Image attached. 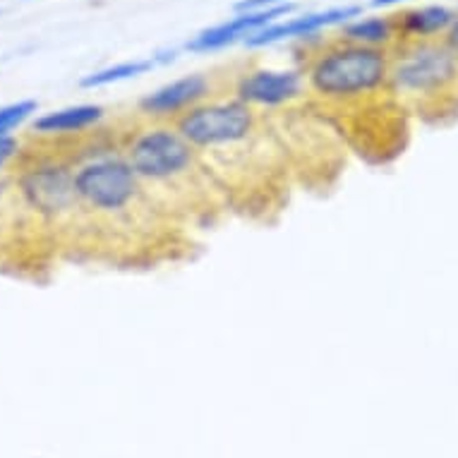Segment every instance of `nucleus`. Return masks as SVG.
I'll use <instances>...</instances> for the list:
<instances>
[{
    "label": "nucleus",
    "mask_w": 458,
    "mask_h": 458,
    "mask_svg": "<svg viewBox=\"0 0 458 458\" xmlns=\"http://www.w3.org/2000/svg\"><path fill=\"white\" fill-rule=\"evenodd\" d=\"M295 5L293 3H285V5H274V8H262V10H248V13H238L231 20H225L221 24H214L209 30L199 31L197 37L188 41V51L192 53H209L225 48V46H233L235 41H245L252 37L255 31L269 27V24L285 20L288 15H293Z\"/></svg>",
    "instance_id": "0eeeda50"
},
{
    "label": "nucleus",
    "mask_w": 458,
    "mask_h": 458,
    "mask_svg": "<svg viewBox=\"0 0 458 458\" xmlns=\"http://www.w3.org/2000/svg\"><path fill=\"white\" fill-rule=\"evenodd\" d=\"M106 118L104 106L97 104H77L61 108V111H51L46 115H38L37 121L31 123V130L37 135L55 137V135H80L87 130L97 128L98 123Z\"/></svg>",
    "instance_id": "9d476101"
},
{
    "label": "nucleus",
    "mask_w": 458,
    "mask_h": 458,
    "mask_svg": "<svg viewBox=\"0 0 458 458\" xmlns=\"http://www.w3.org/2000/svg\"><path fill=\"white\" fill-rule=\"evenodd\" d=\"M308 84V101L344 135L372 115L396 106L391 94V53L348 44L344 38H319L298 65Z\"/></svg>",
    "instance_id": "f03ea898"
},
{
    "label": "nucleus",
    "mask_w": 458,
    "mask_h": 458,
    "mask_svg": "<svg viewBox=\"0 0 458 458\" xmlns=\"http://www.w3.org/2000/svg\"><path fill=\"white\" fill-rule=\"evenodd\" d=\"M401 3H408V0H369L372 8H391V5H401Z\"/></svg>",
    "instance_id": "f3484780"
},
{
    "label": "nucleus",
    "mask_w": 458,
    "mask_h": 458,
    "mask_svg": "<svg viewBox=\"0 0 458 458\" xmlns=\"http://www.w3.org/2000/svg\"><path fill=\"white\" fill-rule=\"evenodd\" d=\"M389 53V87L403 111L435 125L456 118L458 58L444 38L398 41Z\"/></svg>",
    "instance_id": "7ed1b4c3"
},
{
    "label": "nucleus",
    "mask_w": 458,
    "mask_h": 458,
    "mask_svg": "<svg viewBox=\"0 0 458 458\" xmlns=\"http://www.w3.org/2000/svg\"><path fill=\"white\" fill-rule=\"evenodd\" d=\"M396 20L398 41H428V38H444L446 31L458 20V13L444 5H422V8H406L391 13Z\"/></svg>",
    "instance_id": "1a4fd4ad"
},
{
    "label": "nucleus",
    "mask_w": 458,
    "mask_h": 458,
    "mask_svg": "<svg viewBox=\"0 0 458 458\" xmlns=\"http://www.w3.org/2000/svg\"><path fill=\"white\" fill-rule=\"evenodd\" d=\"M5 195V185H3V182H0V197Z\"/></svg>",
    "instance_id": "a211bd4d"
},
{
    "label": "nucleus",
    "mask_w": 458,
    "mask_h": 458,
    "mask_svg": "<svg viewBox=\"0 0 458 458\" xmlns=\"http://www.w3.org/2000/svg\"><path fill=\"white\" fill-rule=\"evenodd\" d=\"M38 108V104L34 98H22V101H15V104L0 106V137L10 135L17 125H22L30 115H34Z\"/></svg>",
    "instance_id": "ddd939ff"
},
{
    "label": "nucleus",
    "mask_w": 458,
    "mask_h": 458,
    "mask_svg": "<svg viewBox=\"0 0 458 458\" xmlns=\"http://www.w3.org/2000/svg\"><path fill=\"white\" fill-rule=\"evenodd\" d=\"M288 0H241L235 5V13H248V10H262V8H274V5H285Z\"/></svg>",
    "instance_id": "2eb2a0df"
},
{
    "label": "nucleus",
    "mask_w": 458,
    "mask_h": 458,
    "mask_svg": "<svg viewBox=\"0 0 458 458\" xmlns=\"http://www.w3.org/2000/svg\"><path fill=\"white\" fill-rule=\"evenodd\" d=\"M360 15L362 5H341V8H327L298 17H285V20H278V22L255 31L252 37L245 38V46L248 48H264V46L288 41V38H312L319 31L336 27V24L341 27V24L351 22Z\"/></svg>",
    "instance_id": "6e6552de"
},
{
    "label": "nucleus",
    "mask_w": 458,
    "mask_h": 458,
    "mask_svg": "<svg viewBox=\"0 0 458 458\" xmlns=\"http://www.w3.org/2000/svg\"><path fill=\"white\" fill-rule=\"evenodd\" d=\"M132 121L121 149L154 204L182 228L216 224L228 202L192 144L174 123Z\"/></svg>",
    "instance_id": "f257e3e1"
},
{
    "label": "nucleus",
    "mask_w": 458,
    "mask_h": 458,
    "mask_svg": "<svg viewBox=\"0 0 458 458\" xmlns=\"http://www.w3.org/2000/svg\"><path fill=\"white\" fill-rule=\"evenodd\" d=\"M17 154H20V142H17V137L13 135L0 137V171H3V168H5V165H8Z\"/></svg>",
    "instance_id": "4468645a"
},
{
    "label": "nucleus",
    "mask_w": 458,
    "mask_h": 458,
    "mask_svg": "<svg viewBox=\"0 0 458 458\" xmlns=\"http://www.w3.org/2000/svg\"><path fill=\"white\" fill-rule=\"evenodd\" d=\"M175 58V51L171 53H158V55H151V58H140V61H125L118 63V65H111V68L97 70L91 72L80 82L82 89H98V87H108V84L123 82V80H130V77H140L144 72H149L158 65V63H168Z\"/></svg>",
    "instance_id": "f8f14e48"
},
{
    "label": "nucleus",
    "mask_w": 458,
    "mask_h": 458,
    "mask_svg": "<svg viewBox=\"0 0 458 458\" xmlns=\"http://www.w3.org/2000/svg\"><path fill=\"white\" fill-rule=\"evenodd\" d=\"M336 37L348 41V44L391 51L398 44L396 20H394V15H360L351 20V22L341 24Z\"/></svg>",
    "instance_id": "9b49d317"
},
{
    "label": "nucleus",
    "mask_w": 458,
    "mask_h": 458,
    "mask_svg": "<svg viewBox=\"0 0 458 458\" xmlns=\"http://www.w3.org/2000/svg\"><path fill=\"white\" fill-rule=\"evenodd\" d=\"M444 41H446V46H449L451 51H454V55L458 58V20L454 22V27H451L449 31H446V37H444Z\"/></svg>",
    "instance_id": "dca6fc26"
},
{
    "label": "nucleus",
    "mask_w": 458,
    "mask_h": 458,
    "mask_svg": "<svg viewBox=\"0 0 458 458\" xmlns=\"http://www.w3.org/2000/svg\"><path fill=\"white\" fill-rule=\"evenodd\" d=\"M228 94L257 111H285L308 98V84L301 68H245L235 72Z\"/></svg>",
    "instance_id": "20e7f679"
},
{
    "label": "nucleus",
    "mask_w": 458,
    "mask_h": 458,
    "mask_svg": "<svg viewBox=\"0 0 458 458\" xmlns=\"http://www.w3.org/2000/svg\"><path fill=\"white\" fill-rule=\"evenodd\" d=\"M20 195L30 209L44 218H63L75 214V171L61 161H44L20 175Z\"/></svg>",
    "instance_id": "39448f33"
},
{
    "label": "nucleus",
    "mask_w": 458,
    "mask_h": 458,
    "mask_svg": "<svg viewBox=\"0 0 458 458\" xmlns=\"http://www.w3.org/2000/svg\"><path fill=\"white\" fill-rule=\"evenodd\" d=\"M224 94L216 87L214 72H192L144 94L135 106V118L149 123H175L182 113L204 104L207 98Z\"/></svg>",
    "instance_id": "423d86ee"
}]
</instances>
